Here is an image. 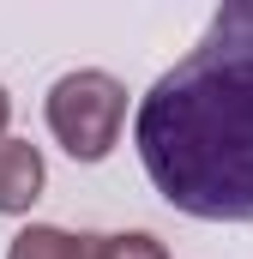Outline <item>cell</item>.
<instances>
[{
  "label": "cell",
  "instance_id": "6da1fadb",
  "mask_svg": "<svg viewBox=\"0 0 253 259\" xmlns=\"http://www.w3.org/2000/svg\"><path fill=\"white\" fill-rule=\"evenodd\" d=\"M133 145L175 211L253 223V0H223L205 36L145 91Z\"/></svg>",
  "mask_w": 253,
  "mask_h": 259
},
{
  "label": "cell",
  "instance_id": "7a4b0ae2",
  "mask_svg": "<svg viewBox=\"0 0 253 259\" xmlns=\"http://www.w3.org/2000/svg\"><path fill=\"white\" fill-rule=\"evenodd\" d=\"M49 133L61 139L66 157L78 163H103L126 127V84L115 72H97V66H78L49 84Z\"/></svg>",
  "mask_w": 253,
  "mask_h": 259
},
{
  "label": "cell",
  "instance_id": "277c9868",
  "mask_svg": "<svg viewBox=\"0 0 253 259\" xmlns=\"http://www.w3.org/2000/svg\"><path fill=\"white\" fill-rule=\"evenodd\" d=\"M6 259H85V235H66L55 223H30L12 235Z\"/></svg>",
  "mask_w": 253,
  "mask_h": 259
},
{
  "label": "cell",
  "instance_id": "5b68a950",
  "mask_svg": "<svg viewBox=\"0 0 253 259\" xmlns=\"http://www.w3.org/2000/svg\"><path fill=\"white\" fill-rule=\"evenodd\" d=\"M85 259H169V247L145 229H126V235H85Z\"/></svg>",
  "mask_w": 253,
  "mask_h": 259
},
{
  "label": "cell",
  "instance_id": "8992f818",
  "mask_svg": "<svg viewBox=\"0 0 253 259\" xmlns=\"http://www.w3.org/2000/svg\"><path fill=\"white\" fill-rule=\"evenodd\" d=\"M6 121H12V97H6V84H0V139H6Z\"/></svg>",
  "mask_w": 253,
  "mask_h": 259
},
{
  "label": "cell",
  "instance_id": "3957f363",
  "mask_svg": "<svg viewBox=\"0 0 253 259\" xmlns=\"http://www.w3.org/2000/svg\"><path fill=\"white\" fill-rule=\"evenodd\" d=\"M43 181H49V169H43V151L30 139H0V217L30 211Z\"/></svg>",
  "mask_w": 253,
  "mask_h": 259
}]
</instances>
